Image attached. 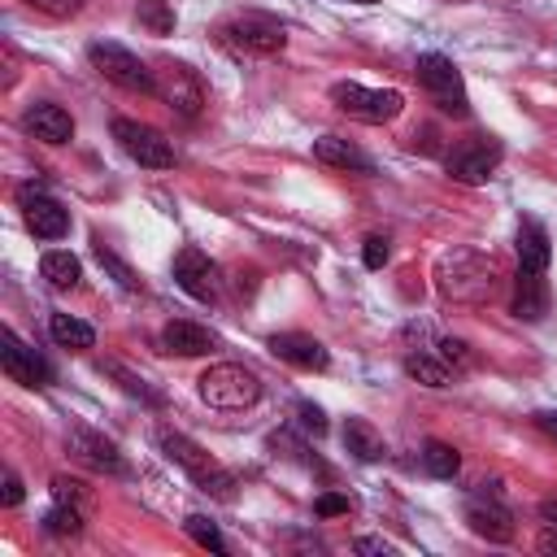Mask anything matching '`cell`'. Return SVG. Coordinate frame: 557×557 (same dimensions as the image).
<instances>
[{
    "label": "cell",
    "instance_id": "6da1fadb",
    "mask_svg": "<svg viewBox=\"0 0 557 557\" xmlns=\"http://www.w3.org/2000/svg\"><path fill=\"white\" fill-rule=\"evenodd\" d=\"M435 283L453 305H483L496 287V265L474 248H453L435 265Z\"/></svg>",
    "mask_w": 557,
    "mask_h": 557
},
{
    "label": "cell",
    "instance_id": "7a4b0ae2",
    "mask_svg": "<svg viewBox=\"0 0 557 557\" xmlns=\"http://www.w3.org/2000/svg\"><path fill=\"white\" fill-rule=\"evenodd\" d=\"M157 444H161V453H165L200 492H209V496H218V500H235V479H231L196 440H187V435H178V431H157Z\"/></svg>",
    "mask_w": 557,
    "mask_h": 557
},
{
    "label": "cell",
    "instance_id": "3957f363",
    "mask_svg": "<svg viewBox=\"0 0 557 557\" xmlns=\"http://www.w3.org/2000/svg\"><path fill=\"white\" fill-rule=\"evenodd\" d=\"M196 392H200L205 405L235 413V409L257 405V396H261V379H257L252 370L235 366V361H218V366H209V370L196 379Z\"/></svg>",
    "mask_w": 557,
    "mask_h": 557
},
{
    "label": "cell",
    "instance_id": "277c9868",
    "mask_svg": "<svg viewBox=\"0 0 557 557\" xmlns=\"http://www.w3.org/2000/svg\"><path fill=\"white\" fill-rule=\"evenodd\" d=\"M331 104L357 122H392L400 109H405V96L392 91V87H361V83H335L331 87Z\"/></svg>",
    "mask_w": 557,
    "mask_h": 557
},
{
    "label": "cell",
    "instance_id": "5b68a950",
    "mask_svg": "<svg viewBox=\"0 0 557 557\" xmlns=\"http://www.w3.org/2000/svg\"><path fill=\"white\" fill-rule=\"evenodd\" d=\"M87 61L109 78V83H117V87H126V91H152L157 96V74L135 57V52H126L122 44H109V39H96V44H87Z\"/></svg>",
    "mask_w": 557,
    "mask_h": 557
},
{
    "label": "cell",
    "instance_id": "8992f818",
    "mask_svg": "<svg viewBox=\"0 0 557 557\" xmlns=\"http://www.w3.org/2000/svg\"><path fill=\"white\" fill-rule=\"evenodd\" d=\"M413 74H418V83L426 87V96H431L444 113H453V117H466V113H470L466 83H461L457 65H453L448 57H440V52H422L418 65H413Z\"/></svg>",
    "mask_w": 557,
    "mask_h": 557
},
{
    "label": "cell",
    "instance_id": "52a82bcc",
    "mask_svg": "<svg viewBox=\"0 0 557 557\" xmlns=\"http://www.w3.org/2000/svg\"><path fill=\"white\" fill-rule=\"evenodd\" d=\"M113 139L122 144V152H126L131 161H139V165H148V170H170V165H174L170 139H165L161 131L144 126V122L117 117V122H113Z\"/></svg>",
    "mask_w": 557,
    "mask_h": 557
},
{
    "label": "cell",
    "instance_id": "ba28073f",
    "mask_svg": "<svg viewBox=\"0 0 557 557\" xmlns=\"http://www.w3.org/2000/svg\"><path fill=\"white\" fill-rule=\"evenodd\" d=\"M222 39L239 52H257V57H274L283 52L287 44V30L274 22V17H261V13H244V17H231L222 26Z\"/></svg>",
    "mask_w": 557,
    "mask_h": 557
},
{
    "label": "cell",
    "instance_id": "9c48e42d",
    "mask_svg": "<svg viewBox=\"0 0 557 557\" xmlns=\"http://www.w3.org/2000/svg\"><path fill=\"white\" fill-rule=\"evenodd\" d=\"M466 522H470L474 535H483V540H492V544L513 540V513H509V505L496 496V487H487V483L466 500Z\"/></svg>",
    "mask_w": 557,
    "mask_h": 557
},
{
    "label": "cell",
    "instance_id": "30bf717a",
    "mask_svg": "<svg viewBox=\"0 0 557 557\" xmlns=\"http://www.w3.org/2000/svg\"><path fill=\"white\" fill-rule=\"evenodd\" d=\"M0 366H4V374H9L13 383H22V387H48V383H52V366H48L30 344H22L9 326L0 331Z\"/></svg>",
    "mask_w": 557,
    "mask_h": 557
},
{
    "label": "cell",
    "instance_id": "8fae6325",
    "mask_svg": "<svg viewBox=\"0 0 557 557\" xmlns=\"http://www.w3.org/2000/svg\"><path fill=\"white\" fill-rule=\"evenodd\" d=\"M444 165H448V174L457 183H487L496 174V165H500V144H492V139H466V144H457L444 157Z\"/></svg>",
    "mask_w": 557,
    "mask_h": 557
},
{
    "label": "cell",
    "instance_id": "7c38bea8",
    "mask_svg": "<svg viewBox=\"0 0 557 557\" xmlns=\"http://www.w3.org/2000/svg\"><path fill=\"white\" fill-rule=\"evenodd\" d=\"M174 283H178L187 296L205 300V305L222 296V270H218L200 248H183V252L174 257Z\"/></svg>",
    "mask_w": 557,
    "mask_h": 557
},
{
    "label": "cell",
    "instance_id": "4fadbf2b",
    "mask_svg": "<svg viewBox=\"0 0 557 557\" xmlns=\"http://www.w3.org/2000/svg\"><path fill=\"white\" fill-rule=\"evenodd\" d=\"M17 200H22V218H26L30 235H39V239H61V235L70 231V213H65L52 196H44V191H35V187H22Z\"/></svg>",
    "mask_w": 557,
    "mask_h": 557
},
{
    "label": "cell",
    "instance_id": "5bb4252c",
    "mask_svg": "<svg viewBox=\"0 0 557 557\" xmlns=\"http://www.w3.org/2000/svg\"><path fill=\"white\" fill-rule=\"evenodd\" d=\"M157 96H161L170 109H178L183 117H196L200 104H205L200 78H196L187 65H165V70L157 74Z\"/></svg>",
    "mask_w": 557,
    "mask_h": 557
},
{
    "label": "cell",
    "instance_id": "9a60e30c",
    "mask_svg": "<svg viewBox=\"0 0 557 557\" xmlns=\"http://www.w3.org/2000/svg\"><path fill=\"white\" fill-rule=\"evenodd\" d=\"M65 444H70V453H78L91 470L126 474V457L117 453V444H113V440H104V435H96V431H87V426H74V431L65 435Z\"/></svg>",
    "mask_w": 557,
    "mask_h": 557
},
{
    "label": "cell",
    "instance_id": "2e32d148",
    "mask_svg": "<svg viewBox=\"0 0 557 557\" xmlns=\"http://www.w3.org/2000/svg\"><path fill=\"white\" fill-rule=\"evenodd\" d=\"M270 352L296 370H326L331 366V352L313 339V335H300V331H283V335H270Z\"/></svg>",
    "mask_w": 557,
    "mask_h": 557
},
{
    "label": "cell",
    "instance_id": "e0dca14e",
    "mask_svg": "<svg viewBox=\"0 0 557 557\" xmlns=\"http://www.w3.org/2000/svg\"><path fill=\"white\" fill-rule=\"evenodd\" d=\"M22 122H26V131H30L35 139H44V144H70V139H74V117H70L61 104H52V100H35Z\"/></svg>",
    "mask_w": 557,
    "mask_h": 557
},
{
    "label": "cell",
    "instance_id": "ac0fdd59",
    "mask_svg": "<svg viewBox=\"0 0 557 557\" xmlns=\"http://www.w3.org/2000/svg\"><path fill=\"white\" fill-rule=\"evenodd\" d=\"M213 344H218V335H213L209 326H200V322L174 318V322H165V326H161V348H165V352H178V357H200V352H209Z\"/></svg>",
    "mask_w": 557,
    "mask_h": 557
},
{
    "label": "cell",
    "instance_id": "d6986e66",
    "mask_svg": "<svg viewBox=\"0 0 557 557\" xmlns=\"http://www.w3.org/2000/svg\"><path fill=\"white\" fill-rule=\"evenodd\" d=\"M522 322H540L544 313H548V283H544V274H535V270H518V278H513V305H509Z\"/></svg>",
    "mask_w": 557,
    "mask_h": 557
},
{
    "label": "cell",
    "instance_id": "ffe728a7",
    "mask_svg": "<svg viewBox=\"0 0 557 557\" xmlns=\"http://www.w3.org/2000/svg\"><path fill=\"white\" fill-rule=\"evenodd\" d=\"M313 157H318L322 165H331V170H357V174H370V170H374V161H370L357 144L339 139V135H322V139H313Z\"/></svg>",
    "mask_w": 557,
    "mask_h": 557
},
{
    "label": "cell",
    "instance_id": "44dd1931",
    "mask_svg": "<svg viewBox=\"0 0 557 557\" xmlns=\"http://www.w3.org/2000/svg\"><path fill=\"white\" fill-rule=\"evenodd\" d=\"M548 257H553L548 231H544L535 218H522V222H518V270L544 274V270H548Z\"/></svg>",
    "mask_w": 557,
    "mask_h": 557
},
{
    "label": "cell",
    "instance_id": "7402d4cb",
    "mask_svg": "<svg viewBox=\"0 0 557 557\" xmlns=\"http://www.w3.org/2000/svg\"><path fill=\"white\" fill-rule=\"evenodd\" d=\"M405 374L418 379V383H426V387H453L457 383V370L440 352H426V348H418V352L405 357Z\"/></svg>",
    "mask_w": 557,
    "mask_h": 557
},
{
    "label": "cell",
    "instance_id": "603a6c76",
    "mask_svg": "<svg viewBox=\"0 0 557 557\" xmlns=\"http://www.w3.org/2000/svg\"><path fill=\"white\" fill-rule=\"evenodd\" d=\"M39 274H44L48 287H57V292H74V287L83 283V265H78V257L65 252V248L44 252V257H39Z\"/></svg>",
    "mask_w": 557,
    "mask_h": 557
},
{
    "label": "cell",
    "instance_id": "cb8c5ba5",
    "mask_svg": "<svg viewBox=\"0 0 557 557\" xmlns=\"http://www.w3.org/2000/svg\"><path fill=\"white\" fill-rule=\"evenodd\" d=\"M344 448H348L357 461H379V457H383V435H379L366 418H348V422H344Z\"/></svg>",
    "mask_w": 557,
    "mask_h": 557
},
{
    "label": "cell",
    "instance_id": "d4e9b609",
    "mask_svg": "<svg viewBox=\"0 0 557 557\" xmlns=\"http://www.w3.org/2000/svg\"><path fill=\"white\" fill-rule=\"evenodd\" d=\"M48 335H52L61 348H91V344H96V331H91L83 318H70V313H52V318H48Z\"/></svg>",
    "mask_w": 557,
    "mask_h": 557
},
{
    "label": "cell",
    "instance_id": "484cf974",
    "mask_svg": "<svg viewBox=\"0 0 557 557\" xmlns=\"http://www.w3.org/2000/svg\"><path fill=\"white\" fill-rule=\"evenodd\" d=\"M422 466H426L435 479H453V474L461 470V457H457L453 444H444V440H426V444H422Z\"/></svg>",
    "mask_w": 557,
    "mask_h": 557
},
{
    "label": "cell",
    "instance_id": "4316f807",
    "mask_svg": "<svg viewBox=\"0 0 557 557\" xmlns=\"http://www.w3.org/2000/svg\"><path fill=\"white\" fill-rule=\"evenodd\" d=\"M44 531L48 535H57V540H70V535H78L83 531V509H74V505H52L48 513H44Z\"/></svg>",
    "mask_w": 557,
    "mask_h": 557
},
{
    "label": "cell",
    "instance_id": "83f0119b",
    "mask_svg": "<svg viewBox=\"0 0 557 557\" xmlns=\"http://www.w3.org/2000/svg\"><path fill=\"white\" fill-rule=\"evenodd\" d=\"M183 531L200 544V548H209V553H226V540H222V531L205 518V513H187V522H183Z\"/></svg>",
    "mask_w": 557,
    "mask_h": 557
},
{
    "label": "cell",
    "instance_id": "f1b7e54d",
    "mask_svg": "<svg viewBox=\"0 0 557 557\" xmlns=\"http://www.w3.org/2000/svg\"><path fill=\"white\" fill-rule=\"evenodd\" d=\"M100 370H104V374H113V379H122V387H126L131 396H139V400H148V405H161V396H157V392H152V387H148L144 379H135L131 370H122L117 361H104Z\"/></svg>",
    "mask_w": 557,
    "mask_h": 557
},
{
    "label": "cell",
    "instance_id": "f546056e",
    "mask_svg": "<svg viewBox=\"0 0 557 557\" xmlns=\"http://www.w3.org/2000/svg\"><path fill=\"white\" fill-rule=\"evenodd\" d=\"M87 483H78V479H65V474H57L52 479V500H61V505H74V509H83L87 505Z\"/></svg>",
    "mask_w": 557,
    "mask_h": 557
},
{
    "label": "cell",
    "instance_id": "4dcf8cb0",
    "mask_svg": "<svg viewBox=\"0 0 557 557\" xmlns=\"http://www.w3.org/2000/svg\"><path fill=\"white\" fill-rule=\"evenodd\" d=\"M435 352H440V357H444V361H448V366H453L457 374H461V370H470V361H474L470 344H466V339H448V335H444V339L435 344Z\"/></svg>",
    "mask_w": 557,
    "mask_h": 557
},
{
    "label": "cell",
    "instance_id": "1f68e13d",
    "mask_svg": "<svg viewBox=\"0 0 557 557\" xmlns=\"http://www.w3.org/2000/svg\"><path fill=\"white\" fill-rule=\"evenodd\" d=\"M139 22H144V26H152L157 35H165V30L174 26V13H170L161 0H144V4H139Z\"/></svg>",
    "mask_w": 557,
    "mask_h": 557
},
{
    "label": "cell",
    "instance_id": "d6a6232c",
    "mask_svg": "<svg viewBox=\"0 0 557 557\" xmlns=\"http://www.w3.org/2000/svg\"><path fill=\"white\" fill-rule=\"evenodd\" d=\"M387 257H392V248H387V239H383V235H370V239L361 244V261H366L370 270H383V265H387Z\"/></svg>",
    "mask_w": 557,
    "mask_h": 557
},
{
    "label": "cell",
    "instance_id": "836d02e7",
    "mask_svg": "<svg viewBox=\"0 0 557 557\" xmlns=\"http://www.w3.org/2000/svg\"><path fill=\"white\" fill-rule=\"evenodd\" d=\"M348 509H352V500L339 496V492H322V496L313 500V513H318V518H335V513H348Z\"/></svg>",
    "mask_w": 557,
    "mask_h": 557
},
{
    "label": "cell",
    "instance_id": "e575fe53",
    "mask_svg": "<svg viewBox=\"0 0 557 557\" xmlns=\"http://www.w3.org/2000/svg\"><path fill=\"white\" fill-rule=\"evenodd\" d=\"M30 9H39V13H48V17H74L87 0H26Z\"/></svg>",
    "mask_w": 557,
    "mask_h": 557
},
{
    "label": "cell",
    "instance_id": "d590c367",
    "mask_svg": "<svg viewBox=\"0 0 557 557\" xmlns=\"http://www.w3.org/2000/svg\"><path fill=\"white\" fill-rule=\"evenodd\" d=\"M96 257H100V265H104V270H113V278H117L122 287H135V274H131V270H126V265H122L104 244H96Z\"/></svg>",
    "mask_w": 557,
    "mask_h": 557
},
{
    "label": "cell",
    "instance_id": "8d00e7d4",
    "mask_svg": "<svg viewBox=\"0 0 557 557\" xmlns=\"http://www.w3.org/2000/svg\"><path fill=\"white\" fill-rule=\"evenodd\" d=\"M296 413H300V426H305V431H313V435H326V418H322V409H318V405L300 400V405H296Z\"/></svg>",
    "mask_w": 557,
    "mask_h": 557
},
{
    "label": "cell",
    "instance_id": "74e56055",
    "mask_svg": "<svg viewBox=\"0 0 557 557\" xmlns=\"http://www.w3.org/2000/svg\"><path fill=\"white\" fill-rule=\"evenodd\" d=\"M22 496H26V492H22V479L9 470V474H4V492H0V505H4V509H13V505H22Z\"/></svg>",
    "mask_w": 557,
    "mask_h": 557
},
{
    "label": "cell",
    "instance_id": "f35d334b",
    "mask_svg": "<svg viewBox=\"0 0 557 557\" xmlns=\"http://www.w3.org/2000/svg\"><path fill=\"white\" fill-rule=\"evenodd\" d=\"M352 548L357 553H392V544H383V540H357Z\"/></svg>",
    "mask_w": 557,
    "mask_h": 557
},
{
    "label": "cell",
    "instance_id": "ab89813d",
    "mask_svg": "<svg viewBox=\"0 0 557 557\" xmlns=\"http://www.w3.org/2000/svg\"><path fill=\"white\" fill-rule=\"evenodd\" d=\"M535 548H540V553H557V527H548V531L535 540Z\"/></svg>",
    "mask_w": 557,
    "mask_h": 557
},
{
    "label": "cell",
    "instance_id": "60d3db41",
    "mask_svg": "<svg viewBox=\"0 0 557 557\" xmlns=\"http://www.w3.org/2000/svg\"><path fill=\"white\" fill-rule=\"evenodd\" d=\"M535 422H540V431H544V435H553V440H557V413H553V409H548V413H535Z\"/></svg>",
    "mask_w": 557,
    "mask_h": 557
},
{
    "label": "cell",
    "instance_id": "b9f144b4",
    "mask_svg": "<svg viewBox=\"0 0 557 557\" xmlns=\"http://www.w3.org/2000/svg\"><path fill=\"white\" fill-rule=\"evenodd\" d=\"M540 518H544L548 527H557V496H548V500H540Z\"/></svg>",
    "mask_w": 557,
    "mask_h": 557
},
{
    "label": "cell",
    "instance_id": "7bdbcfd3",
    "mask_svg": "<svg viewBox=\"0 0 557 557\" xmlns=\"http://www.w3.org/2000/svg\"><path fill=\"white\" fill-rule=\"evenodd\" d=\"M357 4H379V0H357Z\"/></svg>",
    "mask_w": 557,
    "mask_h": 557
}]
</instances>
